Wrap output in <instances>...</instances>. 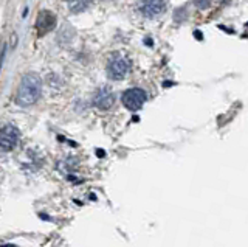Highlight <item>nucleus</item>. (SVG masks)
Returning a JSON list of instances; mask_svg holds the SVG:
<instances>
[{"mask_svg":"<svg viewBox=\"0 0 248 247\" xmlns=\"http://www.w3.org/2000/svg\"><path fill=\"white\" fill-rule=\"evenodd\" d=\"M130 70V63L127 58L121 55H113L107 63V75L112 80H123L126 78Z\"/></svg>","mask_w":248,"mask_h":247,"instance_id":"f03ea898","label":"nucleus"},{"mask_svg":"<svg viewBox=\"0 0 248 247\" xmlns=\"http://www.w3.org/2000/svg\"><path fill=\"white\" fill-rule=\"evenodd\" d=\"M93 104H95L101 111L110 109L112 104H113V94L107 87L99 89L95 94V98H93Z\"/></svg>","mask_w":248,"mask_h":247,"instance_id":"0eeeda50","label":"nucleus"},{"mask_svg":"<svg viewBox=\"0 0 248 247\" xmlns=\"http://www.w3.org/2000/svg\"><path fill=\"white\" fill-rule=\"evenodd\" d=\"M138 10L146 17H155L165 11V0H140Z\"/></svg>","mask_w":248,"mask_h":247,"instance_id":"39448f33","label":"nucleus"},{"mask_svg":"<svg viewBox=\"0 0 248 247\" xmlns=\"http://www.w3.org/2000/svg\"><path fill=\"white\" fill-rule=\"evenodd\" d=\"M56 27V17L50 11H41L36 20V32L39 36H44Z\"/></svg>","mask_w":248,"mask_h":247,"instance_id":"423d86ee","label":"nucleus"},{"mask_svg":"<svg viewBox=\"0 0 248 247\" xmlns=\"http://www.w3.org/2000/svg\"><path fill=\"white\" fill-rule=\"evenodd\" d=\"M92 0H67V5L72 13H82L90 6Z\"/></svg>","mask_w":248,"mask_h":247,"instance_id":"6e6552de","label":"nucleus"},{"mask_svg":"<svg viewBox=\"0 0 248 247\" xmlns=\"http://www.w3.org/2000/svg\"><path fill=\"white\" fill-rule=\"evenodd\" d=\"M146 98H147V95L143 89L134 87V89H129V90L124 92L123 97H121V101L129 111H138V109H141V106L144 104Z\"/></svg>","mask_w":248,"mask_h":247,"instance_id":"7ed1b4c3","label":"nucleus"},{"mask_svg":"<svg viewBox=\"0 0 248 247\" xmlns=\"http://www.w3.org/2000/svg\"><path fill=\"white\" fill-rule=\"evenodd\" d=\"M194 5L200 10H206L209 8V5H211V0H194Z\"/></svg>","mask_w":248,"mask_h":247,"instance_id":"1a4fd4ad","label":"nucleus"},{"mask_svg":"<svg viewBox=\"0 0 248 247\" xmlns=\"http://www.w3.org/2000/svg\"><path fill=\"white\" fill-rule=\"evenodd\" d=\"M42 94V82L41 78L34 73H28L22 78L20 86L17 90L16 101L19 106H31L34 104Z\"/></svg>","mask_w":248,"mask_h":247,"instance_id":"f257e3e1","label":"nucleus"},{"mask_svg":"<svg viewBox=\"0 0 248 247\" xmlns=\"http://www.w3.org/2000/svg\"><path fill=\"white\" fill-rule=\"evenodd\" d=\"M19 129L14 128L13 125H5L2 128V134H0V143H2V151L8 152L13 151L19 143Z\"/></svg>","mask_w":248,"mask_h":247,"instance_id":"20e7f679","label":"nucleus"},{"mask_svg":"<svg viewBox=\"0 0 248 247\" xmlns=\"http://www.w3.org/2000/svg\"><path fill=\"white\" fill-rule=\"evenodd\" d=\"M2 247H17V246H14V244H3Z\"/></svg>","mask_w":248,"mask_h":247,"instance_id":"9d476101","label":"nucleus"}]
</instances>
